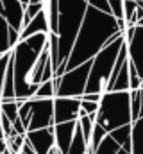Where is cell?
Wrapping results in <instances>:
<instances>
[{"instance_id": "obj_30", "label": "cell", "mask_w": 143, "mask_h": 154, "mask_svg": "<svg viewBox=\"0 0 143 154\" xmlns=\"http://www.w3.org/2000/svg\"><path fill=\"white\" fill-rule=\"evenodd\" d=\"M88 5L97 9V11H102L106 14H111V7H109V0H88Z\"/></svg>"}, {"instance_id": "obj_38", "label": "cell", "mask_w": 143, "mask_h": 154, "mask_svg": "<svg viewBox=\"0 0 143 154\" xmlns=\"http://www.w3.org/2000/svg\"><path fill=\"white\" fill-rule=\"evenodd\" d=\"M20 2H22V4H23V5H27V4H29V2H31V0H20Z\"/></svg>"}, {"instance_id": "obj_43", "label": "cell", "mask_w": 143, "mask_h": 154, "mask_svg": "<svg viewBox=\"0 0 143 154\" xmlns=\"http://www.w3.org/2000/svg\"><path fill=\"white\" fill-rule=\"evenodd\" d=\"M22 154H23V152H22Z\"/></svg>"}, {"instance_id": "obj_16", "label": "cell", "mask_w": 143, "mask_h": 154, "mask_svg": "<svg viewBox=\"0 0 143 154\" xmlns=\"http://www.w3.org/2000/svg\"><path fill=\"white\" fill-rule=\"evenodd\" d=\"M131 154H143V116L132 124V149Z\"/></svg>"}, {"instance_id": "obj_28", "label": "cell", "mask_w": 143, "mask_h": 154, "mask_svg": "<svg viewBox=\"0 0 143 154\" xmlns=\"http://www.w3.org/2000/svg\"><path fill=\"white\" fill-rule=\"evenodd\" d=\"M129 81H131V91L141 90V79H140L136 68H134V65H132L131 61H129Z\"/></svg>"}, {"instance_id": "obj_20", "label": "cell", "mask_w": 143, "mask_h": 154, "mask_svg": "<svg viewBox=\"0 0 143 154\" xmlns=\"http://www.w3.org/2000/svg\"><path fill=\"white\" fill-rule=\"evenodd\" d=\"M95 120H97V115H91V116H81L77 120V125L86 140V143L90 145V140H91V133H93V125H95Z\"/></svg>"}, {"instance_id": "obj_6", "label": "cell", "mask_w": 143, "mask_h": 154, "mask_svg": "<svg viewBox=\"0 0 143 154\" xmlns=\"http://www.w3.org/2000/svg\"><path fill=\"white\" fill-rule=\"evenodd\" d=\"M91 70V61L65 72L61 77L59 90L56 91V97H72V99H81L86 93V84Z\"/></svg>"}, {"instance_id": "obj_8", "label": "cell", "mask_w": 143, "mask_h": 154, "mask_svg": "<svg viewBox=\"0 0 143 154\" xmlns=\"http://www.w3.org/2000/svg\"><path fill=\"white\" fill-rule=\"evenodd\" d=\"M81 99L72 97H56L54 99V125L79 120Z\"/></svg>"}, {"instance_id": "obj_29", "label": "cell", "mask_w": 143, "mask_h": 154, "mask_svg": "<svg viewBox=\"0 0 143 154\" xmlns=\"http://www.w3.org/2000/svg\"><path fill=\"white\" fill-rule=\"evenodd\" d=\"M109 7H111V16L116 22L123 20V0H109Z\"/></svg>"}, {"instance_id": "obj_31", "label": "cell", "mask_w": 143, "mask_h": 154, "mask_svg": "<svg viewBox=\"0 0 143 154\" xmlns=\"http://www.w3.org/2000/svg\"><path fill=\"white\" fill-rule=\"evenodd\" d=\"M81 100H88V102L100 104V100H102V95H99V93H84V95L81 97Z\"/></svg>"}, {"instance_id": "obj_40", "label": "cell", "mask_w": 143, "mask_h": 154, "mask_svg": "<svg viewBox=\"0 0 143 154\" xmlns=\"http://www.w3.org/2000/svg\"><path fill=\"white\" fill-rule=\"evenodd\" d=\"M138 25H141V27H143V20H141V22H140V23H138Z\"/></svg>"}, {"instance_id": "obj_1", "label": "cell", "mask_w": 143, "mask_h": 154, "mask_svg": "<svg viewBox=\"0 0 143 154\" xmlns=\"http://www.w3.org/2000/svg\"><path fill=\"white\" fill-rule=\"evenodd\" d=\"M120 36L123 34L120 32L118 23L111 14H106L88 5L84 22L77 34L70 57L66 61V72L91 61L104 47H107Z\"/></svg>"}, {"instance_id": "obj_12", "label": "cell", "mask_w": 143, "mask_h": 154, "mask_svg": "<svg viewBox=\"0 0 143 154\" xmlns=\"http://www.w3.org/2000/svg\"><path fill=\"white\" fill-rule=\"evenodd\" d=\"M75 127H77V120L75 122H66V124H57L54 125V138H56V147L63 154L68 152L72 145V140L75 136Z\"/></svg>"}, {"instance_id": "obj_41", "label": "cell", "mask_w": 143, "mask_h": 154, "mask_svg": "<svg viewBox=\"0 0 143 154\" xmlns=\"http://www.w3.org/2000/svg\"><path fill=\"white\" fill-rule=\"evenodd\" d=\"M0 57H2V54H0Z\"/></svg>"}, {"instance_id": "obj_11", "label": "cell", "mask_w": 143, "mask_h": 154, "mask_svg": "<svg viewBox=\"0 0 143 154\" xmlns=\"http://www.w3.org/2000/svg\"><path fill=\"white\" fill-rule=\"evenodd\" d=\"M2 16L9 23L11 29L22 32V22L25 14V5L20 0H2Z\"/></svg>"}, {"instance_id": "obj_42", "label": "cell", "mask_w": 143, "mask_h": 154, "mask_svg": "<svg viewBox=\"0 0 143 154\" xmlns=\"http://www.w3.org/2000/svg\"><path fill=\"white\" fill-rule=\"evenodd\" d=\"M84 2H88V0H84Z\"/></svg>"}, {"instance_id": "obj_9", "label": "cell", "mask_w": 143, "mask_h": 154, "mask_svg": "<svg viewBox=\"0 0 143 154\" xmlns=\"http://www.w3.org/2000/svg\"><path fill=\"white\" fill-rule=\"evenodd\" d=\"M25 142L32 147L36 154H48L50 149L56 147V138H54V125L47 129H38V131H27Z\"/></svg>"}, {"instance_id": "obj_17", "label": "cell", "mask_w": 143, "mask_h": 154, "mask_svg": "<svg viewBox=\"0 0 143 154\" xmlns=\"http://www.w3.org/2000/svg\"><path fill=\"white\" fill-rule=\"evenodd\" d=\"M111 91H131V81H129V59H127V63L122 66V70H120V74H118V77H116V81H114Z\"/></svg>"}, {"instance_id": "obj_13", "label": "cell", "mask_w": 143, "mask_h": 154, "mask_svg": "<svg viewBox=\"0 0 143 154\" xmlns=\"http://www.w3.org/2000/svg\"><path fill=\"white\" fill-rule=\"evenodd\" d=\"M36 34H50L48 22H47V16L43 11L36 18H32V22L20 32V41H25V39H29L31 36H36Z\"/></svg>"}, {"instance_id": "obj_33", "label": "cell", "mask_w": 143, "mask_h": 154, "mask_svg": "<svg viewBox=\"0 0 143 154\" xmlns=\"http://www.w3.org/2000/svg\"><path fill=\"white\" fill-rule=\"evenodd\" d=\"M48 154H63V152H61L57 147H54V149H50V151H48Z\"/></svg>"}, {"instance_id": "obj_19", "label": "cell", "mask_w": 143, "mask_h": 154, "mask_svg": "<svg viewBox=\"0 0 143 154\" xmlns=\"http://www.w3.org/2000/svg\"><path fill=\"white\" fill-rule=\"evenodd\" d=\"M93 154H129V152H125L109 134H107L106 138H104V142L99 145V149L95 151Z\"/></svg>"}, {"instance_id": "obj_4", "label": "cell", "mask_w": 143, "mask_h": 154, "mask_svg": "<svg viewBox=\"0 0 143 154\" xmlns=\"http://www.w3.org/2000/svg\"><path fill=\"white\" fill-rule=\"evenodd\" d=\"M107 134L113 133L118 127L132 124L131 116V93L129 91H109L102 95V100L99 104L97 120Z\"/></svg>"}, {"instance_id": "obj_2", "label": "cell", "mask_w": 143, "mask_h": 154, "mask_svg": "<svg viewBox=\"0 0 143 154\" xmlns=\"http://www.w3.org/2000/svg\"><path fill=\"white\" fill-rule=\"evenodd\" d=\"M86 11H88V2L84 0H59V27H57L59 68L54 77H63V74L66 72V61L70 57L77 34L84 22Z\"/></svg>"}, {"instance_id": "obj_35", "label": "cell", "mask_w": 143, "mask_h": 154, "mask_svg": "<svg viewBox=\"0 0 143 154\" xmlns=\"http://www.w3.org/2000/svg\"><path fill=\"white\" fill-rule=\"evenodd\" d=\"M5 151V142H0V154H4Z\"/></svg>"}, {"instance_id": "obj_34", "label": "cell", "mask_w": 143, "mask_h": 154, "mask_svg": "<svg viewBox=\"0 0 143 154\" xmlns=\"http://www.w3.org/2000/svg\"><path fill=\"white\" fill-rule=\"evenodd\" d=\"M45 2H48V0H31L29 4H41V5H43Z\"/></svg>"}, {"instance_id": "obj_27", "label": "cell", "mask_w": 143, "mask_h": 154, "mask_svg": "<svg viewBox=\"0 0 143 154\" xmlns=\"http://www.w3.org/2000/svg\"><path fill=\"white\" fill-rule=\"evenodd\" d=\"M11 52L4 54L0 57V99H2V90H4V81H5V74H7V66H9V61H11Z\"/></svg>"}, {"instance_id": "obj_24", "label": "cell", "mask_w": 143, "mask_h": 154, "mask_svg": "<svg viewBox=\"0 0 143 154\" xmlns=\"http://www.w3.org/2000/svg\"><path fill=\"white\" fill-rule=\"evenodd\" d=\"M107 136V133L99 125V124H95L93 125V133H91V140H90V145H88V149L91 151V152H95L97 149H99V145L104 142V138Z\"/></svg>"}, {"instance_id": "obj_23", "label": "cell", "mask_w": 143, "mask_h": 154, "mask_svg": "<svg viewBox=\"0 0 143 154\" xmlns=\"http://www.w3.org/2000/svg\"><path fill=\"white\" fill-rule=\"evenodd\" d=\"M48 54H50L54 70L57 72V68H59V38H57V34H48Z\"/></svg>"}, {"instance_id": "obj_14", "label": "cell", "mask_w": 143, "mask_h": 154, "mask_svg": "<svg viewBox=\"0 0 143 154\" xmlns=\"http://www.w3.org/2000/svg\"><path fill=\"white\" fill-rule=\"evenodd\" d=\"M109 136H111L125 152L131 154V149H132V124L114 129L113 133H109Z\"/></svg>"}, {"instance_id": "obj_10", "label": "cell", "mask_w": 143, "mask_h": 154, "mask_svg": "<svg viewBox=\"0 0 143 154\" xmlns=\"http://www.w3.org/2000/svg\"><path fill=\"white\" fill-rule=\"evenodd\" d=\"M127 52H129V61L134 65L138 75L141 79V88H143V27L136 25L134 36L127 43Z\"/></svg>"}, {"instance_id": "obj_7", "label": "cell", "mask_w": 143, "mask_h": 154, "mask_svg": "<svg viewBox=\"0 0 143 154\" xmlns=\"http://www.w3.org/2000/svg\"><path fill=\"white\" fill-rule=\"evenodd\" d=\"M54 125V99H31V115L27 131L47 129Z\"/></svg>"}, {"instance_id": "obj_5", "label": "cell", "mask_w": 143, "mask_h": 154, "mask_svg": "<svg viewBox=\"0 0 143 154\" xmlns=\"http://www.w3.org/2000/svg\"><path fill=\"white\" fill-rule=\"evenodd\" d=\"M123 43H125V39H123V36H120L113 43H109L107 47H104L91 59V70H90L88 84H86V93H99V95L107 93L109 79L114 70V65H116V59H118V54H120Z\"/></svg>"}, {"instance_id": "obj_18", "label": "cell", "mask_w": 143, "mask_h": 154, "mask_svg": "<svg viewBox=\"0 0 143 154\" xmlns=\"http://www.w3.org/2000/svg\"><path fill=\"white\" fill-rule=\"evenodd\" d=\"M66 154H88V143H86V140H84L79 125L75 127V136L72 140V145Z\"/></svg>"}, {"instance_id": "obj_26", "label": "cell", "mask_w": 143, "mask_h": 154, "mask_svg": "<svg viewBox=\"0 0 143 154\" xmlns=\"http://www.w3.org/2000/svg\"><path fill=\"white\" fill-rule=\"evenodd\" d=\"M131 93V116H132V124L140 118L141 111V100H140V90L138 91H129Z\"/></svg>"}, {"instance_id": "obj_32", "label": "cell", "mask_w": 143, "mask_h": 154, "mask_svg": "<svg viewBox=\"0 0 143 154\" xmlns=\"http://www.w3.org/2000/svg\"><path fill=\"white\" fill-rule=\"evenodd\" d=\"M140 100H141V111H140V118L143 116V88L140 90Z\"/></svg>"}, {"instance_id": "obj_36", "label": "cell", "mask_w": 143, "mask_h": 154, "mask_svg": "<svg viewBox=\"0 0 143 154\" xmlns=\"http://www.w3.org/2000/svg\"><path fill=\"white\" fill-rule=\"evenodd\" d=\"M5 140V136H4V131H2V125H0V142H4Z\"/></svg>"}, {"instance_id": "obj_25", "label": "cell", "mask_w": 143, "mask_h": 154, "mask_svg": "<svg viewBox=\"0 0 143 154\" xmlns=\"http://www.w3.org/2000/svg\"><path fill=\"white\" fill-rule=\"evenodd\" d=\"M34 99H56V90H54V82H52V81L41 82V84L38 86V91H36Z\"/></svg>"}, {"instance_id": "obj_15", "label": "cell", "mask_w": 143, "mask_h": 154, "mask_svg": "<svg viewBox=\"0 0 143 154\" xmlns=\"http://www.w3.org/2000/svg\"><path fill=\"white\" fill-rule=\"evenodd\" d=\"M43 13L47 16V22H48L50 34H57V27H59V0L45 2L43 4Z\"/></svg>"}, {"instance_id": "obj_22", "label": "cell", "mask_w": 143, "mask_h": 154, "mask_svg": "<svg viewBox=\"0 0 143 154\" xmlns=\"http://www.w3.org/2000/svg\"><path fill=\"white\" fill-rule=\"evenodd\" d=\"M7 52H11V45H9V23L0 14V54L4 56Z\"/></svg>"}, {"instance_id": "obj_21", "label": "cell", "mask_w": 143, "mask_h": 154, "mask_svg": "<svg viewBox=\"0 0 143 154\" xmlns=\"http://www.w3.org/2000/svg\"><path fill=\"white\" fill-rule=\"evenodd\" d=\"M22 102H23V100H13V102H0V111H2L4 115H5L7 118H9V122H11V124H14V122L18 120V109H20Z\"/></svg>"}, {"instance_id": "obj_37", "label": "cell", "mask_w": 143, "mask_h": 154, "mask_svg": "<svg viewBox=\"0 0 143 154\" xmlns=\"http://www.w3.org/2000/svg\"><path fill=\"white\" fill-rule=\"evenodd\" d=\"M132 2H136L138 5H143V0H132Z\"/></svg>"}, {"instance_id": "obj_3", "label": "cell", "mask_w": 143, "mask_h": 154, "mask_svg": "<svg viewBox=\"0 0 143 154\" xmlns=\"http://www.w3.org/2000/svg\"><path fill=\"white\" fill-rule=\"evenodd\" d=\"M11 65H13V75H14V93L16 100H29L34 99L38 86L34 82V68L38 63L39 54L32 50L25 41H20L11 50Z\"/></svg>"}, {"instance_id": "obj_39", "label": "cell", "mask_w": 143, "mask_h": 154, "mask_svg": "<svg viewBox=\"0 0 143 154\" xmlns=\"http://www.w3.org/2000/svg\"><path fill=\"white\" fill-rule=\"evenodd\" d=\"M4 154H9V151H7V149H5V151H4Z\"/></svg>"}]
</instances>
